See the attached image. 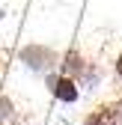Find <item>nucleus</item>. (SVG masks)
<instances>
[{
    "instance_id": "nucleus-1",
    "label": "nucleus",
    "mask_w": 122,
    "mask_h": 125,
    "mask_svg": "<svg viewBox=\"0 0 122 125\" xmlns=\"http://www.w3.org/2000/svg\"><path fill=\"white\" fill-rule=\"evenodd\" d=\"M51 89H54V95H57L60 101H66V104L78 101V95H81V89L74 86V81H71L69 74H63V77H51Z\"/></svg>"
},
{
    "instance_id": "nucleus-2",
    "label": "nucleus",
    "mask_w": 122,
    "mask_h": 125,
    "mask_svg": "<svg viewBox=\"0 0 122 125\" xmlns=\"http://www.w3.org/2000/svg\"><path fill=\"white\" fill-rule=\"evenodd\" d=\"M119 122H122V113L116 107H95L86 116V125H119Z\"/></svg>"
},
{
    "instance_id": "nucleus-3",
    "label": "nucleus",
    "mask_w": 122,
    "mask_h": 125,
    "mask_svg": "<svg viewBox=\"0 0 122 125\" xmlns=\"http://www.w3.org/2000/svg\"><path fill=\"white\" fill-rule=\"evenodd\" d=\"M116 74H119V81H122V54H119V60H116Z\"/></svg>"
},
{
    "instance_id": "nucleus-4",
    "label": "nucleus",
    "mask_w": 122,
    "mask_h": 125,
    "mask_svg": "<svg viewBox=\"0 0 122 125\" xmlns=\"http://www.w3.org/2000/svg\"><path fill=\"white\" fill-rule=\"evenodd\" d=\"M0 107H9V104H6V98H3V95H0Z\"/></svg>"
},
{
    "instance_id": "nucleus-5",
    "label": "nucleus",
    "mask_w": 122,
    "mask_h": 125,
    "mask_svg": "<svg viewBox=\"0 0 122 125\" xmlns=\"http://www.w3.org/2000/svg\"><path fill=\"white\" fill-rule=\"evenodd\" d=\"M0 18H3V9H0Z\"/></svg>"
}]
</instances>
